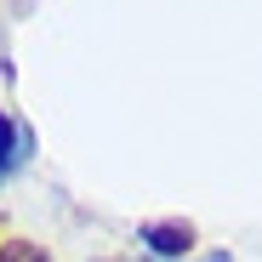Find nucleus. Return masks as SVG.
<instances>
[{"label": "nucleus", "mask_w": 262, "mask_h": 262, "mask_svg": "<svg viewBox=\"0 0 262 262\" xmlns=\"http://www.w3.org/2000/svg\"><path fill=\"white\" fill-rule=\"evenodd\" d=\"M0 262H52L40 245H29V239H6L0 245Z\"/></svg>", "instance_id": "7ed1b4c3"}, {"label": "nucleus", "mask_w": 262, "mask_h": 262, "mask_svg": "<svg viewBox=\"0 0 262 262\" xmlns=\"http://www.w3.org/2000/svg\"><path fill=\"white\" fill-rule=\"evenodd\" d=\"M137 239H143L154 256H188V251H194V228H188V223H143Z\"/></svg>", "instance_id": "f03ea898"}, {"label": "nucleus", "mask_w": 262, "mask_h": 262, "mask_svg": "<svg viewBox=\"0 0 262 262\" xmlns=\"http://www.w3.org/2000/svg\"><path fill=\"white\" fill-rule=\"evenodd\" d=\"M216 262H223V256H216Z\"/></svg>", "instance_id": "20e7f679"}, {"label": "nucleus", "mask_w": 262, "mask_h": 262, "mask_svg": "<svg viewBox=\"0 0 262 262\" xmlns=\"http://www.w3.org/2000/svg\"><path fill=\"white\" fill-rule=\"evenodd\" d=\"M34 154V131L23 120H12L6 108H0V177H12V171H23Z\"/></svg>", "instance_id": "f257e3e1"}]
</instances>
